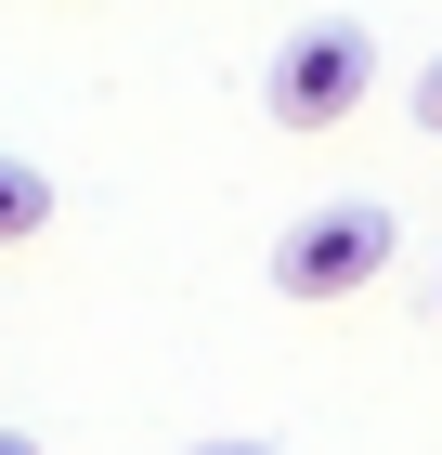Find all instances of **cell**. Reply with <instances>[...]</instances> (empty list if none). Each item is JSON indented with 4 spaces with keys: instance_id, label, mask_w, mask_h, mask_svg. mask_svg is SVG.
I'll list each match as a JSON object with an SVG mask.
<instances>
[{
    "instance_id": "obj_1",
    "label": "cell",
    "mask_w": 442,
    "mask_h": 455,
    "mask_svg": "<svg viewBox=\"0 0 442 455\" xmlns=\"http://www.w3.org/2000/svg\"><path fill=\"white\" fill-rule=\"evenodd\" d=\"M377 92V39L351 27V13H325V27H286L273 39V66H261V105L273 131H351Z\"/></svg>"
},
{
    "instance_id": "obj_2",
    "label": "cell",
    "mask_w": 442,
    "mask_h": 455,
    "mask_svg": "<svg viewBox=\"0 0 442 455\" xmlns=\"http://www.w3.org/2000/svg\"><path fill=\"white\" fill-rule=\"evenodd\" d=\"M390 260H404V221L377 209V196L300 209L286 235H273V286H286V299H351V286H377Z\"/></svg>"
},
{
    "instance_id": "obj_3",
    "label": "cell",
    "mask_w": 442,
    "mask_h": 455,
    "mask_svg": "<svg viewBox=\"0 0 442 455\" xmlns=\"http://www.w3.org/2000/svg\"><path fill=\"white\" fill-rule=\"evenodd\" d=\"M27 235H52V170L39 156H0V247H27Z\"/></svg>"
},
{
    "instance_id": "obj_4",
    "label": "cell",
    "mask_w": 442,
    "mask_h": 455,
    "mask_svg": "<svg viewBox=\"0 0 442 455\" xmlns=\"http://www.w3.org/2000/svg\"><path fill=\"white\" fill-rule=\"evenodd\" d=\"M404 117H416V131H442V52H430V66H416V92H404Z\"/></svg>"
},
{
    "instance_id": "obj_5",
    "label": "cell",
    "mask_w": 442,
    "mask_h": 455,
    "mask_svg": "<svg viewBox=\"0 0 442 455\" xmlns=\"http://www.w3.org/2000/svg\"><path fill=\"white\" fill-rule=\"evenodd\" d=\"M182 455H286V443H182Z\"/></svg>"
},
{
    "instance_id": "obj_6",
    "label": "cell",
    "mask_w": 442,
    "mask_h": 455,
    "mask_svg": "<svg viewBox=\"0 0 442 455\" xmlns=\"http://www.w3.org/2000/svg\"><path fill=\"white\" fill-rule=\"evenodd\" d=\"M0 455H39V443H27V429H0Z\"/></svg>"
},
{
    "instance_id": "obj_7",
    "label": "cell",
    "mask_w": 442,
    "mask_h": 455,
    "mask_svg": "<svg viewBox=\"0 0 442 455\" xmlns=\"http://www.w3.org/2000/svg\"><path fill=\"white\" fill-rule=\"evenodd\" d=\"M430 286H442V274H430Z\"/></svg>"
}]
</instances>
